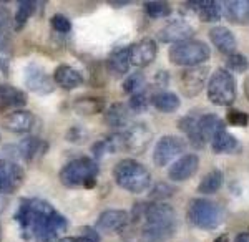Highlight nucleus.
Segmentation results:
<instances>
[{"instance_id": "obj_1", "label": "nucleus", "mask_w": 249, "mask_h": 242, "mask_svg": "<svg viewBox=\"0 0 249 242\" xmlns=\"http://www.w3.org/2000/svg\"><path fill=\"white\" fill-rule=\"evenodd\" d=\"M22 239L55 242L68 229V221L43 199H23L15 214Z\"/></svg>"}, {"instance_id": "obj_2", "label": "nucleus", "mask_w": 249, "mask_h": 242, "mask_svg": "<svg viewBox=\"0 0 249 242\" xmlns=\"http://www.w3.org/2000/svg\"><path fill=\"white\" fill-rule=\"evenodd\" d=\"M133 223L142 225L143 239L146 242H163L175 232L176 214L171 206L163 203L136 204Z\"/></svg>"}, {"instance_id": "obj_3", "label": "nucleus", "mask_w": 249, "mask_h": 242, "mask_svg": "<svg viewBox=\"0 0 249 242\" xmlns=\"http://www.w3.org/2000/svg\"><path fill=\"white\" fill-rule=\"evenodd\" d=\"M113 177L120 188L133 194L144 192L151 184L150 171L135 159H122L116 163L113 168Z\"/></svg>"}, {"instance_id": "obj_4", "label": "nucleus", "mask_w": 249, "mask_h": 242, "mask_svg": "<svg viewBox=\"0 0 249 242\" xmlns=\"http://www.w3.org/2000/svg\"><path fill=\"white\" fill-rule=\"evenodd\" d=\"M98 164L91 158H77L67 163L60 171V183L67 188H95Z\"/></svg>"}, {"instance_id": "obj_5", "label": "nucleus", "mask_w": 249, "mask_h": 242, "mask_svg": "<svg viewBox=\"0 0 249 242\" xmlns=\"http://www.w3.org/2000/svg\"><path fill=\"white\" fill-rule=\"evenodd\" d=\"M223 217L224 214L221 206L211 199L198 197L188 206V219L199 229H216L223 223Z\"/></svg>"}, {"instance_id": "obj_6", "label": "nucleus", "mask_w": 249, "mask_h": 242, "mask_svg": "<svg viewBox=\"0 0 249 242\" xmlns=\"http://www.w3.org/2000/svg\"><path fill=\"white\" fill-rule=\"evenodd\" d=\"M170 60L171 63L179 67H198L206 62L211 55L210 47L199 40H188L183 43H176L170 48Z\"/></svg>"}, {"instance_id": "obj_7", "label": "nucleus", "mask_w": 249, "mask_h": 242, "mask_svg": "<svg viewBox=\"0 0 249 242\" xmlns=\"http://www.w3.org/2000/svg\"><path fill=\"white\" fill-rule=\"evenodd\" d=\"M208 98L218 106H230L236 100V82L224 68H218L208 83Z\"/></svg>"}, {"instance_id": "obj_8", "label": "nucleus", "mask_w": 249, "mask_h": 242, "mask_svg": "<svg viewBox=\"0 0 249 242\" xmlns=\"http://www.w3.org/2000/svg\"><path fill=\"white\" fill-rule=\"evenodd\" d=\"M226 130L224 126V121L218 118L216 115H204L198 120L196 128L193 130L190 135V141L195 148H203L208 141H213L218 133Z\"/></svg>"}, {"instance_id": "obj_9", "label": "nucleus", "mask_w": 249, "mask_h": 242, "mask_svg": "<svg viewBox=\"0 0 249 242\" xmlns=\"http://www.w3.org/2000/svg\"><path fill=\"white\" fill-rule=\"evenodd\" d=\"M186 149V141L179 136H163L161 139L156 143L155 151H153V161L156 166H166L168 163H171L176 156L183 155Z\"/></svg>"}, {"instance_id": "obj_10", "label": "nucleus", "mask_w": 249, "mask_h": 242, "mask_svg": "<svg viewBox=\"0 0 249 242\" xmlns=\"http://www.w3.org/2000/svg\"><path fill=\"white\" fill-rule=\"evenodd\" d=\"M25 179L23 168L10 159H0V192L14 194L17 192Z\"/></svg>"}, {"instance_id": "obj_11", "label": "nucleus", "mask_w": 249, "mask_h": 242, "mask_svg": "<svg viewBox=\"0 0 249 242\" xmlns=\"http://www.w3.org/2000/svg\"><path fill=\"white\" fill-rule=\"evenodd\" d=\"M122 133L124 141V151L133 153V155H142L148 148L151 138H153V133L144 123H135L128 126L126 131Z\"/></svg>"}, {"instance_id": "obj_12", "label": "nucleus", "mask_w": 249, "mask_h": 242, "mask_svg": "<svg viewBox=\"0 0 249 242\" xmlns=\"http://www.w3.org/2000/svg\"><path fill=\"white\" fill-rule=\"evenodd\" d=\"M25 86L27 90L34 91L37 95H48L53 91V76H50L37 63H30L25 68Z\"/></svg>"}, {"instance_id": "obj_13", "label": "nucleus", "mask_w": 249, "mask_h": 242, "mask_svg": "<svg viewBox=\"0 0 249 242\" xmlns=\"http://www.w3.org/2000/svg\"><path fill=\"white\" fill-rule=\"evenodd\" d=\"M195 35V28L186 20H173L166 27L158 32V38L163 43H183L191 40Z\"/></svg>"}, {"instance_id": "obj_14", "label": "nucleus", "mask_w": 249, "mask_h": 242, "mask_svg": "<svg viewBox=\"0 0 249 242\" xmlns=\"http://www.w3.org/2000/svg\"><path fill=\"white\" fill-rule=\"evenodd\" d=\"M210 73L208 67H191L181 73V86L186 96H196L203 90L204 82Z\"/></svg>"}, {"instance_id": "obj_15", "label": "nucleus", "mask_w": 249, "mask_h": 242, "mask_svg": "<svg viewBox=\"0 0 249 242\" xmlns=\"http://www.w3.org/2000/svg\"><path fill=\"white\" fill-rule=\"evenodd\" d=\"M130 224V217H128L126 211H120V209H108V211L102 212L96 221V229L100 232H120L123 231L126 225Z\"/></svg>"}, {"instance_id": "obj_16", "label": "nucleus", "mask_w": 249, "mask_h": 242, "mask_svg": "<svg viewBox=\"0 0 249 242\" xmlns=\"http://www.w3.org/2000/svg\"><path fill=\"white\" fill-rule=\"evenodd\" d=\"M156 58V43L151 38H143L130 47V65L138 68L148 67Z\"/></svg>"}, {"instance_id": "obj_17", "label": "nucleus", "mask_w": 249, "mask_h": 242, "mask_svg": "<svg viewBox=\"0 0 249 242\" xmlns=\"http://www.w3.org/2000/svg\"><path fill=\"white\" fill-rule=\"evenodd\" d=\"M199 166V158L196 155H184L181 156L178 161L171 164L170 171H168V176H170L171 181H176V183H181V181H186L198 171Z\"/></svg>"}, {"instance_id": "obj_18", "label": "nucleus", "mask_w": 249, "mask_h": 242, "mask_svg": "<svg viewBox=\"0 0 249 242\" xmlns=\"http://www.w3.org/2000/svg\"><path fill=\"white\" fill-rule=\"evenodd\" d=\"M35 123V116L32 111L27 110H14L9 115H5V118L2 121V126L10 133H27L32 130Z\"/></svg>"}, {"instance_id": "obj_19", "label": "nucleus", "mask_w": 249, "mask_h": 242, "mask_svg": "<svg viewBox=\"0 0 249 242\" xmlns=\"http://www.w3.org/2000/svg\"><path fill=\"white\" fill-rule=\"evenodd\" d=\"M210 38L221 53L224 55H232L236 53V38L232 35L231 30H228L226 27H213L210 30Z\"/></svg>"}, {"instance_id": "obj_20", "label": "nucleus", "mask_w": 249, "mask_h": 242, "mask_svg": "<svg viewBox=\"0 0 249 242\" xmlns=\"http://www.w3.org/2000/svg\"><path fill=\"white\" fill-rule=\"evenodd\" d=\"M224 17L236 25L249 23V0H230L224 3Z\"/></svg>"}, {"instance_id": "obj_21", "label": "nucleus", "mask_w": 249, "mask_h": 242, "mask_svg": "<svg viewBox=\"0 0 249 242\" xmlns=\"http://www.w3.org/2000/svg\"><path fill=\"white\" fill-rule=\"evenodd\" d=\"M53 82L65 90H73L83 83V76L78 70L70 65H60L53 71Z\"/></svg>"}, {"instance_id": "obj_22", "label": "nucleus", "mask_w": 249, "mask_h": 242, "mask_svg": "<svg viewBox=\"0 0 249 242\" xmlns=\"http://www.w3.org/2000/svg\"><path fill=\"white\" fill-rule=\"evenodd\" d=\"M17 149H18V155L25 161H34L40 158L47 151V144L45 141L35 138V136H29V138L20 141Z\"/></svg>"}, {"instance_id": "obj_23", "label": "nucleus", "mask_w": 249, "mask_h": 242, "mask_svg": "<svg viewBox=\"0 0 249 242\" xmlns=\"http://www.w3.org/2000/svg\"><path fill=\"white\" fill-rule=\"evenodd\" d=\"M211 144H213V151H214L216 155H234V153H238L241 149L239 141L232 135H230L226 130L218 133V135L213 138Z\"/></svg>"}, {"instance_id": "obj_24", "label": "nucleus", "mask_w": 249, "mask_h": 242, "mask_svg": "<svg viewBox=\"0 0 249 242\" xmlns=\"http://www.w3.org/2000/svg\"><path fill=\"white\" fill-rule=\"evenodd\" d=\"M73 110L83 116L96 115V113H102L105 110V100L100 96H82V98L75 100Z\"/></svg>"}, {"instance_id": "obj_25", "label": "nucleus", "mask_w": 249, "mask_h": 242, "mask_svg": "<svg viewBox=\"0 0 249 242\" xmlns=\"http://www.w3.org/2000/svg\"><path fill=\"white\" fill-rule=\"evenodd\" d=\"M0 104L9 108H20L27 104V95L10 85H0Z\"/></svg>"}, {"instance_id": "obj_26", "label": "nucleus", "mask_w": 249, "mask_h": 242, "mask_svg": "<svg viewBox=\"0 0 249 242\" xmlns=\"http://www.w3.org/2000/svg\"><path fill=\"white\" fill-rule=\"evenodd\" d=\"M131 111L128 110L126 104L123 103H115L105 113V123L111 128H123L124 124L130 121Z\"/></svg>"}, {"instance_id": "obj_27", "label": "nucleus", "mask_w": 249, "mask_h": 242, "mask_svg": "<svg viewBox=\"0 0 249 242\" xmlns=\"http://www.w3.org/2000/svg\"><path fill=\"white\" fill-rule=\"evenodd\" d=\"M108 67L115 75H123L130 68V47H120L111 52Z\"/></svg>"}, {"instance_id": "obj_28", "label": "nucleus", "mask_w": 249, "mask_h": 242, "mask_svg": "<svg viewBox=\"0 0 249 242\" xmlns=\"http://www.w3.org/2000/svg\"><path fill=\"white\" fill-rule=\"evenodd\" d=\"M151 103L156 110L163 111V113H173L179 108V98L178 95L171 93V91H158L153 95Z\"/></svg>"}, {"instance_id": "obj_29", "label": "nucleus", "mask_w": 249, "mask_h": 242, "mask_svg": "<svg viewBox=\"0 0 249 242\" xmlns=\"http://www.w3.org/2000/svg\"><path fill=\"white\" fill-rule=\"evenodd\" d=\"M198 17L203 20L204 23L218 22L223 15V9H221V3L214 2V0H201L198 5Z\"/></svg>"}, {"instance_id": "obj_30", "label": "nucleus", "mask_w": 249, "mask_h": 242, "mask_svg": "<svg viewBox=\"0 0 249 242\" xmlns=\"http://www.w3.org/2000/svg\"><path fill=\"white\" fill-rule=\"evenodd\" d=\"M223 181H224L223 173H221L219 169H213L211 173H208V174L203 177V181L198 186V191L201 192V194H213V192H216L223 186Z\"/></svg>"}, {"instance_id": "obj_31", "label": "nucleus", "mask_w": 249, "mask_h": 242, "mask_svg": "<svg viewBox=\"0 0 249 242\" xmlns=\"http://www.w3.org/2000/svg\"><path fill=\"white\" fill-rule=\"evenodd\" d=\"M37 10V2H32V0H22L18 3V9H17V14L14 17V23H15V28L17 30H22V27L29 22V18L32 15L35 14Z\"/></svg>"}, {"instance_id": "obj_32", "label": "nucleus", "mask_w": 249, "mask_h": 242, "mask_svg": "<svg viewBox=\"0 0 249 242\" xmlns=\"http://www.w3.org/2000/svg\"><path fill=\"white\" fill-rule=\"evenodd\" d=\"M144 12L150 15L151 18H164L168 15H171V5L168 2H161V0H150V2H144Z\"/></svg>"}, {"instance_id": "obj_33", "label": "nucleus", "mask_w": 249, "mask_h": 242, "mask_svg": "<svg viewBox=\"0 0 249 242\" xmlns=\"http://www.w3.org/2000/svg\"><path fill=\"white\" fill-rule=\"evenodd\" d=\"M144 85H146V78H144V75L142 73V71H136V73L130 75L126 80H124L123 90H124V93L133 96V95L143 93L142 90L144 88Z\"/></svg>"}, {"instance_id": "obj_34", "label": "nucleus", "mask_w": 249, "mask_h": 242, "mask_svg": "<svg viewBox=\"0 0 249 242\" xmlns=\"http://www.w3.org/2000/svg\"><path fill=\"white\" fill-rule=\"evenodd\" d=\"M226 65L228 68H231L232 71H238V73H243V71L248 70L249 67V62L244 55H239V53H232L228 56L226 60Z\"/></svg>"}, {"instance_id": "obj_35", "label": "nucleus", "mask_w": 249, "mask_h": 242, "mask_svg": "<svg viewBox=\"0 0 249 242\" xmlns=\"http://www.w3.org/2000/svg\"><path fill=\"white\" fill-rule=\"evenodd\" d=\"M128 110L131 113H144L148 110V98L144 93H138V95H133L130 98V103L126 104Z\"/></svg>"}, {"instance_id": "obj_36", "label": "nucleus", "mask_w": 249, "mask_h": 242, "mask_svg": "<svg viewBox=\"0 0 249 242\" xmlns=\"http://www.w3.org/2000/svg\"><path fill=\"white\" fill-rule=\"evenodd\" d=\"M50 22H52V27H53L57 32H60V34H68V32L71 30V22L62 14L53 15Z\"/></svg>"}, {"instance_id": "obj_37", "label": "nucleus", "mask_w": 249, "mask_h": 242, "mask_svg": "<svg viewBox=\"0 0 249 242\" xmlns=\"http://www.w3.org/2000/svg\"><path fill=\"white\" fill-rule=\"evenodd\" d=\"M228 123L232 126H246L249 123V116L248 113L239 111V110H231L228 113Z\"/></svg>"}, {"instance_id": "obj_38", "label": "nucleus", "mask_w": 249, "mask_h": 242, "mask_svg": "<svg viewBox=\"0 0 249 242\" xmlns=\"http://www.w3.org/2000/svg\"><path fill=\"white\" fill-rule=\"evenodd\" d=\"M153 199H164V197H170V196H173V189L168 186V184H158L153 191H151V194H150Z\"/></svg>"}, {"instance_id": "obj_39", "label": "nucleus", "mask_w": 249, "mask_h": 242, "mask_svg": "<svg viewBox=\"0 0 249 242\" xmlns=\"http://www.w3.org/2000/svg\"><path fill=\"white\" fill-rule=\"evenodd\" d=\"M80 237H83L87 242H100V234L96 229L93 227H88V225H85V227L80 229Z\"/></svg>"}, {"instance_id": "obj_40", "label": "nucleus", "mask_w": 249, "mask_h": 242, "mask_svg": "<svg viewBox=\"0 0 249 242\" xmlns=\"http://www.w3.org/2000/svg\"><path fill=\"white\" fill-rule=\"evenodd\" d=\"M67 138L71 141V143H83V139L87 138V133L83 131V128L73 126L70 131L67 133Z\"/></svg>"}, {"instance_id": "obj_41", "label": "nucleus", "mask_w": 249, "mask_h": 242, "mask_svg": "<svg viewBox=\"0 0 249 242\" xmlns=\"http://www.w3.org/2000/svg\"><path fill=\"white\" fill-rule=\"evenodd\" d=\"M10 22V12L7 7L0 5V30H3Z\"/></svg>"}, {"instance_id": "obj_42", "label": "nucleus", "mask_w": 249, "mask_h": 242, "mask_svg": "<svg viewBox=\"0 0 249 242\" xmlns=\"http://www.w3.org/2000/svg\"><path fill=\"white\" fill-rule=\"evenodd\" d=\"M57 242H87L83 237H62V239H58Z\"/></svg>"}, {"instance_id": "obj_43", "label": "nucleus", "mask_w": 249, "mask_h": 242, "mask_svg": "<svg viewBox=\"0 0 249 242\" xmlns=\"http://www.w3.org/2000/svg\"><path fill=\"white\" fill-rule=\"evenodd\" d=\"M234 242H249V232H241L236 236Z\"/></svg>"}, {"instance_id": "obj_44", "label": "nucleus", "mask_w": 249, "mask_h": 242, "mask_svg": "<svg viewBox=\"0 0 249 242\" xmlns=\"http://www.w3.org/2000/svg\"><path fill=\"white\" fill-rule=\"evenodd\" d=\"M214 242H228V236L226 234H223V236H219Z\"/></svg>"}, {"instance_id": "obj_45", "label": "nucleus", "mask_w": 249, "mask_h": 242, "mask_svg": "<svg viewBox=\"0 0 249 242\" xmlns=\"http://www.w3.org/2000/svg\"><path fill=\"white\" fill-rule=\"evenodd\" d=\"M244 93H246V96L249 98V78L246 80V83H244Z\"/></svg>"}, {"instance_id": "obj_46", "label": "nucleus", "mask_w": 249, "mask_h": 242, "mask_svg": "<svg viewBox=\"0 0 249 242\" xmlns=\"http://www.w3.org/2000/svg\"><path fill=\"white\" fill-rule=\"evenodd\" d=\"M113 7H123V5H128V2H111Z\"/></svg>"}, {"instance_id": "obj_47", "label": "nucleus", "mask_w": 249, "mask_h": 242, "mask_svg": "<svg viewBox=\"0 0 249 242\" xmlns=\"http://www.w3.org/2000/svg\"><path fill=\"white\" fill-rule=\"evenodd\" d=\"M0 239H2V227H0Z\"/></svg>"}]
</instances>
